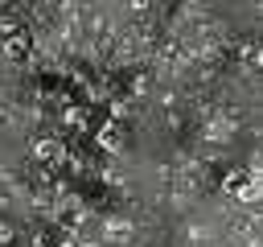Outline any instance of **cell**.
Returning <instances> with one entry per match:
<instances>
[{"label": "cell", "mask_w": 263, "mask_h": 247, "mask_svg": "<svg viewBox=\"0 0 263 247\" xmlns=\"http://www.w3.org/2000/svg\"><path fill=\"white\" fill-rule=\"evenodd\" d=\"M62 123L66 128H86V111L82 107H62Z\"/></svg>", "instance_id": "5"}, {"label": "cell", "mask_w": 263, "mask_h": 247, "mask_svg": "<svg viewBox=\"0 0 263 247\" xmlns=\"http://www.w3.org/2000/svg\"><path fill=\"white\" fill-rule=\"evenodd\" d=\"M107 235H111V239H123V235H127V226H123L119 218H111V222H107Z\"/></svg>", "instance_id": "6"}, {"label": "cell", "mask_w": 263, "mask_h": 247, "mask_svg": "<svg viewBox=\"0 0 263 247\" xmlns=\"http://www.w3.org/2000/svg\"><path fill=\"white\" fill-rule=\"evenodd\" d=\"M29 49H33V41H29L25 29H16L12 37H4V58H25Z\"/></svg>", "instance_id": "3"}, {"label": "cell", "mask_w": 263, "mask_h": 247, "mask_svg": "<svg viewBox=\"0 0 263 247\" xmlns=\"http://www.w3.org/2000/svg\"><path fill=\"white\" fill-rule=\"evenodd\" d=\"M58 156H66V148H62L58 136H37V140H33V161L49 165V161H58Z\"/></svg>", "instance_id": "1"}, {"label": "cell", "mask_w": 263, "mask_h": 247, "mask_svg": "<svg viewBox=\"0 0 263 247\" xmlns=\"http://www.w3.org/2000/svg\"><path fill=\"white\" fill-rule=\"evenodd\" d=\"M95 144L107 148V152H119V148H123V128H119V123H103V128L95 132Z\"/></svg>", "instance_id": "2"}, {"label": "cell", "mask_w": 263, "mask_h": 247, "mask_svg": "<svg viewBox=\"0 0 263 247\" xmlns=\"http://www.w3.org/2000/svg\"><path fill=\"white\" fill-rule=\"evenodd\" d=\"M78 247H99V243H78Z\"/></svg>", "instance_id": "9"}, {"label": "cell", "mask_w": 263, "mask_h": 247, "mask_svg": "<svg viewBox=\"0 0 263 247\" xmlns=\"http://www.w3.org/2000/svg\"><path fill=\"white\" fill-rule=\"evenodd\" d=\"M8 239H12V226H8V222H0V243H8Z\"/></svg>", "instance_id": "7"}, {"label": "cell", "mask_w": 263, "mask_h": 247, "mask_svg": "<svg viewBox=\"0 0 263 247\" xmlns=\"http://www.w3.org/2000/svg\"><path fill=\"white\" fill-rule=\"evenodd\" d=\"M234 198H238L242 206H255V202H259V177H242V181L234 185Z\"/></svg>", "instance_id": "4"}, {"label": "cell", "mask_w": 263, "mask_h": 247, "mask_svg": "<svg viewBox=\"0 0 263 247\" xmlns=\"http://www.w3.org/2000/svg\"><path fill=\"white\" fill-rule=\"evenodd\" d=\"M29 247H45V239H33V243H29Z\"/></svg>", "instance_id": "8"}]
</instances>
